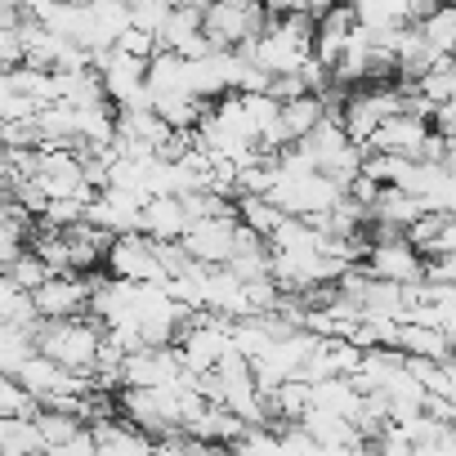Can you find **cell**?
Instances as JSON below:
<instances>
[{
	"label": "cell",
	"mask_w": 456,
	"mask_h": 456,
	"mask_svg": "<svg viewBox=\"0 0 456 456\" xmlns=\"http://www.w3.org/2000/svg\"><path fill=\"white\" fill-rule=\"evenodd\" d=\"M99 349H103V327L86 314L37 322V354H45L50 362H59L77 376H90V367L99 362Z\"/></svg>",
	"instance_id": "1"
},
{
	"label": "cell",
	"mask_w": 456,
	"mask_h": 456,
	"mask_svg": "<svg viewBox=\"0 0 456 456\" xmlns=\"http://www.w3.org/2000/svg\"><path fill=\"white\" fill-rule=\"evenodd\" d=\"M269 28L265 0H210L201 14V32L215 50H247Z\"/></svg>",
	"instance_id": "2"
},
{
	"label": "cell",
	"mask_w": 456,
	"mask_h": 456,
	"mask_svg": "<svg viewBox=\"0 0 456 456\" xmlns=\"http://www.w3.org/2000/svg\"><path fill=\"white\" fill-rule=\"evenodd\" d=\"M282 215H291V219H309V224H318L327 210H336V201L345 197V188L336 183V179H327V175H300V179H273V188L265 192Z\"/></svg>",
	"instance_id": "3"
},
{
	"label": "cell",
	"mask_w": 456,
	"mask_h": 456,
	"mask_svg": "<svg viewBox=\"0 0 456 456\" xmlns=\"http://www.w3.org/2000/svg\"><path fill=\"white\" fill-rule=\"evenodd\" d=\"M362 269L380 282H398V287H416L425 282V256L407 242V233H394V238H376L367 247V260Z\"/></svg>",
	"instance_id": "4"
},
{
	"label": "cell",
	"mask_w": 456,
	"mask_h": 456,
	"mask_svg": "<svg viewBox=\"0 0 456 456\" xmlns=\"http://www.w3.org/2000/svg\"><path fill=\"white\" fill-rule=\"evenodd\" d=\"M238 233H242L238 210L210 215V219H192L188 233H183V251H188L197 265H228V256L238 251Z\"/></svg>",
	"instance_id": "5"
},
{
	"label": "cell",
	"mask_w": 456,
	"mask_h": 456,
	"mask_svg": "<svg viewBox=\"0 0 456 456\" xmlns=\"http://www.w3.org/2000/svg\"><path fill=\"white\" fill-rule=\"evenodd\" d=\"M103 265H108L112 278H121V282H161V287H166V269H161L157 242L143 238V233H121V238H112Z\"/></svg>",
	"instance_id": "6"
},
{
	"label": "cell",
	"mask_w": 456,
	"mask_h": 456,
	"mask_svg": "<svg viewBox=\"0 0 456 456\" xmlns=\"http://www.w3.org/2000/svg\"><path fill=\"white\" fill-rule=\"evenodd\" d=\"M183 371H188V367H183L179 349H170V345H143V349L126 354V362H121V385H126V389H166V385H175Z\"/></svg>",
	"instance_id": "7"
},
{
	"label": "cell",
	"mask_w": 456,
	"mask_h": 456,
	"mask_svg": "<svg viewBox=\"0 0 456 456\" xmlns=\"http://www.w3.org/2000/svg\"><path fill=\"white\" fill-rule=\"evenodd\" d=\"M139 210H143V197L139 192H126V188H99L86 206V219L103 233L121 238V233H139Z\"/></svg>",
	"instance_id": "8"
},
{
	"label": "cell",
	"mask_w": 456,
	"mask_h": 456,
	"mask_svg": "<svg viewBox=\"0 0 456 456\" xmlns=\"http://www.w3.org/2000/svg\"><path fill=\"white\" fill-rule=\"evenodd\" d=\"M41 318H77L90 309V278L86 273H54L41 291H32Z\"/></svg>",
	"instance_id": "9"
},
{
	"label": "cell",
	"mask_w": 456,
	"mask_h": 456,
	"mask_svg": "<svg viewBox=\"0 0 456 456\" xmlns=\"http://www.w3.org/2000/svg\"><path fill=\"white\" fill-rule=\"evenodd\" d=\"M188 206L183 197H148L143 210H139V233L152 238V242H183L188 233Z\"/></svg>",
	"instance_id": "10"
},
{
	"label": "cell",
	"mask_w": 456,
	"mask_h": 456,
	"mask_svg": "<svg viewBox=\"0 0 456 456\" xmlns=\"http://www.w3.org/2000/svg\"><path fill=\"white\" fill-rule=\"evenodd\" d=\"M425 139H429V121H420V117H389V121H380L376 126V134L367 139V152H389V157H420V148H425Z\"/></svg>",
	"instance_id": "11"
},
{
	"label": "cell",
	"mask_w": 456,
	"mask_h": 456,
	"mask_svg": "<svg viewBox=\"0 0 456 456\" xmlns=\"http://www.w3.org/2000/svg\"><path fill=\"white\" fill-rule=\"evenodd\" d=\"M322 121H327V99H322V94L287 99V103H282V112H278V126H282V139H287V143L309 139Z\"/></svg>",
	"instance_id": "12"
},
{
	"label": "cell",
	"mask_w": 456,
	"mask_h": 456,
	"mask_svg": "<svg viewBox=\"0 0 456 456\" xmlns=\"http://www.w3.org/2000/svg\"><path fill=\"white\" fill-rule=\"evenodd\" d=\"M148 94L157 99V94H192V86H188V59L183 54H175V50H157L152 59H148Z\"/></svg>",
	"instance_id": "13"
},
{
	"label": "cell",
	"mask_w": 456,
	"mask_h": 456,
	"mask_svg": "<svg viewBox=\"0 0 456 456\" xmlns=\"http://www.w3.org/2000/svg\"><path fill=\"white\" fill-rule=\"evenodd\" d=\"M398 349L407 358H429V362H452V340L438 327H420V322H403L398 327Z\"/></svg>",
	"instance_id": "14"
},
{
	"label": "cell",
	"mask_w": 456,
	"mask_h": 456,
	"mask_svg": "<svg viewBox=\"0 0 456 456\" xmlns=\"http://www.w3.org/2000/svg\"><path fill=\"white\" fill-rule=\"evenodd\" d=\"M416 32L425 37V45L443 59H456V5H447V0H438V5L416 19Z\"/></svg>",
	"instance_id": "15"
},
{
	"label": "cell",
	"mask_w": 456,
	"mask_h": 456,
	"mask_svg": "<svg viewBox=\"0 0 456 456\" xmlns=\"http://www.w3.org/2000/svg\"><path fill=\"white\" fill-rule=\"evenodd\" d=\"M0 456H45L37 420H28V416H0Z\"/></svg>",
	"instance_id": "16"
},
{
	"label": "cell",
	"mask_w": 456,
	"mask_h": 456,
	"mask_svg": "<svg viewBox=\"0 0 456 456\" xmlns=\"http://www.w3.org/2000/svg\"><path fill=\"white\" fill-rule=\"evenodd\" d=\"M238 219H242V224L251 228V233H260V238L269 242V238L278 233V228H282V219H287V215H282V210H278V206H273L269 197L242 192V197H238Z\"/></svg>",
	"instance_id": "17"
},
{
	"label": "cell",
	"mask_w": 456,
	"mask_h": 456,
	"mask_svg": "<svg viewBox=\"0 0 456 456\" xmlns=\"http://www.w3.org/2000/svg\"><path fill=\"white\" fill-rule=\"evenodd\" d=\"M152 112H157L170 130H192L206 108H201L197 94H157V99H152Z\"/></svg>",
	"instance_id": "18"
},
{
	"label": "cell",
	"mask_w": 456,
	"mask_h": 456,
	"mask_svg": "<svg viewBox=\"0 0 456 456\" xmlns=\"http://www.w3.org/2000/svg\"><path fill=\"white\" fill-rule=\"evenodd\" d=\"M5 278H10L19 291H28V296H32V291H41V287L54 278V269H50L37 251H19V256L5 265Z\"/></svg>",
	"instance_id": "19"
},
{
	"label": "cell",
	"mask_w": 456,
	"mask_h": 456,
	"mask_svg": "<svg viewBox=\"0 0 456 456\" xmlns=\"http://www.w3.org/2000/svg\"><path fill=\"white\" fill-rule=\"evenodd\" d=\"M41 411V403L23 389V380L19 376H10V371H0V416H37Z\"/></svg>",
	"instance_id": "20"
},
{
	"label": "cell",
	"mask_w": 456,
	"mask_h": 456,
	"mask_svg": "<svg viewBox=\"0 0 456 456\" xmlns=\"http://www.w3.org/2000/svg\"><path fill=\"white\" fill-rule=\"evenodd\" d=\"M86 197H50L45 201V210H41V224L45 228H72V224H81L86 219Z\"/></svg>",
	"instance_id": "21"
},
{
	"label": "cell",
	"mask_w": 456,
	"mask_h": 456,
	"mask_svg": "<svg viewBox=\"0 0 456 456\" xmlns=\"http://www.w3.org/2000/svg\"><path fill=\"white\" fill-rule=\"evenodd\" d=\"M233 456H282V443H278V434H265V429L247 425L233 438Z\"/></svg>",
	"instance_id": "22"
},
{
	"label": "cell",
	"mask_w": 456,
	"mask_h": 456,
	"mask_svg": "<svg viewBox=\"0 0 456 456\" xmlns=\"http://www.w3.org/2000/svg\"><path fill=\"white\" fill-rule=\"evenodd\" d=\"M41 99H32V94H5V99H0V121H37L41 117Z\"/></svg>",
	"instance_id": "23"
},
{
	"label": "cell",
	"mask_w": 456,
	"mask_h": 456,
	"mask_svg": "<svg viewBox=\"0 0 456 456\" xmlns=\"http://www.w3.org/2000/svg\"><path fill=\"white\" fill-rule=\"evenodd\" d=\"M112 50H126V54H134V59H152V54H157V37H148V32H139V28H126Z\"/></svg>",
	"instance_id": "24"
},
{
	"label": "cell",
	"mask_w": 456,
	"mask_h": 456,
	"mask_svg": "<svg viewBox=\"0 0 456 456\" xmlns=\"http://www.w3.org/2000/svg\"><path fill=\"white\" fill-rule=\"evenodd\" d=\"M425 282H434V287L456 282V256H429L425 260Z\"/></svg>",
	"instance_id": "25"
},
{
	"label": "cell",
	"mask_w": 456,
	"mask_h": 456,
	"mask_svg": "<svg viewBox=\"0 0 456 456\" xmlns=\"http://www.w3.org/2000/svg\"><path fill=\"white\" fill-rule=\"evenodd\" d=\"M429 256H456V215H443L438 224V238H434V251ZM425 256V260H429Z\"/></svg>",
	"instance_id": "26"
},
{
	"label": "cell",
	"mask_w": 456,
	"mask_h": 456,
	"mask_svg": "<svg viewBox=\"0 0 456 456\" xmlns=\"http://www.w3.org/2000/svg\"><path fill=\"white\" fill-rule=\"evenodd\" d=\"M447 456H456V452H447Z\"/></svg>",
	"instance_id": "27"
}]
</instances>
